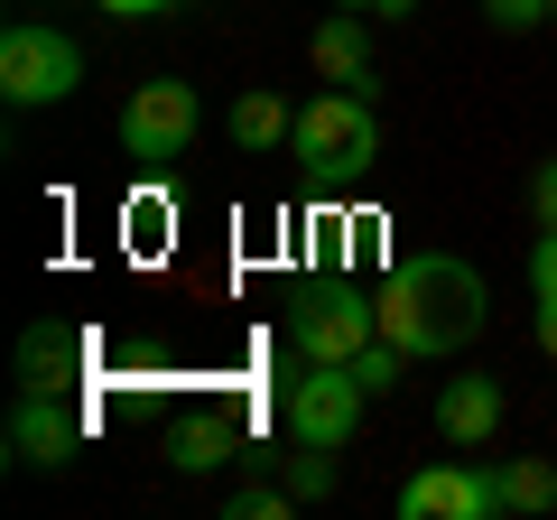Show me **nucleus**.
<instances>
[{"label": "nucleus", "instance_id": "1", "mask_svg": "<svg viewBox=\"0 0 557 520\" xmlns=\"http://www.w3.org/2000/svg\"><path fill=\"white\" fill-rule=\"evenodd\" d=\"M372 307H381V344H399L409 362L465 354L483 335V270L456 251H418L372 288Z\"/></svg>", "mask_w": 557, "mask_h": 520}, {"label": "nucleus", "instance_id": "2", "mask_svg": "<svg viewBox=\"0 0 557 520\" xmlns=\"http://www.w3.org/2000/svg\"><path fill=\"white\" fill-rule=\"evenodd\" d=\"M288 149H298V168L317 186H344L362 177V168L381 159V121H372V94H354V84H325L317 102H298V131H288Z\"/></svg>", "mask_w": 557, "mask_h": 520}, {"label": "nucleus", "instance_id": "3", "mask_svg": "<svg viewBox=\"0 0 557 520\" xmlns=\"http://www.w3.org/2000/svg\"><path fill=\"white\" fill-rule=\"evenodd\" d=\"M75 84H84V47L65 38V28L20 20L10 38H0V94L20 102V112H38V102H65Z\"/></svg>", "mask_w": 557, "mask_h": 520}, {"label": "nucleus", "instance_id": "4", "mask_svg": "<svg viewBox=\"0 0 557 520\" xmlns=\"http://www.w3.org/2000/svg\"><path fill=\"white\" fill-rule=\"evenodd\" d=\"M362 409H372V391L354 381V362H307L298 381H288V437L298 446H354V428H362Z\"/></svg>", "mask_w": 557, "mask_h": 520}, {"label": "nucleus", "instance_id": "5", "mask_svg": "<svg viewBox=\"0 0 557 520\" xmlns=\"http://www.w3.org/2000/svg\"><path fill=\"white\" fill-rule=\"evenodd\" d=\"M196 121H205L196 84H177V75H159V84H131V102H121V149H131L139 168H168V159H186Z\"/></svg>", "mask_w": 557, "mask_h": 520}, {"label": "nucleus", "instance_id": "6", "mask_svg": "<svg viewBox=\"0 0 557 520\" xmlns=\"http://www.w3.org/2000/svg\"><path fill=\"white\" fill-rule=\"evenodd\" d=\"M288 335H298L307 362H354L362 344H381V307H372V288H307Z\"/></svg>", "mask_w": 557, "mask_h": 520}, {"label": "nucleus", "instance_id": "7", "mask_svg": "<svg viewBox=\"0 0 557 520\" xmlns=\"http://www.w3.org/2000/svg\"><path fill=\"white\" fill-rule=\"evenodd\" d=\"M399 520H502V465H428L399 483Z\"/></svg>", "mask_w": 557, "mask_h": 520}, {"label": "nucleus", "instance_id": "8", "mask_svg": "<svg viewBox=\"0 0 557 520\" xmlns=\"http://www.w3.org/2000/svg\"><path fill=\"white\" fill-rule=\"evenodd\" d=\"M84 446V419L57 400V391H28L20 409H10V456L28 465V474H57V465H75Z\"/></svg>", "mask_w": 557, "mask_h": 520}, {"label": "nucleus", "instance_id": "9", "mask_svg": "<svg viewBox=\"0 0 557 520\" xmlns=\"http://www.w3.org/2000/svg\"><path fill=\"white\" fill-rule=\"evenodd\" d=\"M437 437L465 446V456L502 437V381L493 372H465V381H446V391H437Z\"/></svg>", "mask_w": 557, "mask_h": 520}, {"label": "nucleus", "instance_id": "10", "mask_svg": "<svg viewBox=\"0 0 557 520\" xmlns=\"http://www.w3.org/2000/svg\"><path fill=\"white\" fill-rule=\"evenodd\" d=\"M307 57H317V75H325V84H354V94H372V38H362L354 10H335V20L307 38Z\"/></svg>", "mask_w": 557, "mask_h": 520}, {"label": "nucleus", "instance_id": "11", "mask_svg": "<svg viewBox=\"0 0 557 520\" xmlns=\"http://www.w3.org/2000/svg\"><path fill=\"white\" fill-rule=\"evenodd\" d=\"M75 372H84V335L75 325H28L20 335V381L28 391H65Z\"/></svg>", "mask_w": 557, "mask_h": 520}, {"label": "nucleus", "instance_id": "12", "mask_svg": "<svg viewBox=\"0 0 557 520\" xmlns=\"http://www.w3.org/2000/svg\"><path fill=\"white\" fill-rule=\"evenodd\" d=\"M298 131V102L270 94V84H251V94H233V149H278Z\"/></svg>", "mask_w": 557, "mask_h": 520}, {"label": "nucleus", "instance_id": "13", "mask_svg": "<svg viewBox=\"0 0 557 520\" xmlns=\"http://www.w3.org/2000/svg\"><path fill=\"white\" fill-rule=\"evenodd\" d=\"M233 428H223V419H186L177 428V446H168V465H177V474H214V465H233Z\"/></svg>", "mask_w": 557, "mask_h": 520}, {"label": "nucleus", "instance_id": "14", "mask_svg": "<svg viewBox=\"0 0 557 520\" xmlns=\"http://www.w3.org/2000/svg\"><path fill=\"white\" fill-rule=\"evenodd\" d=\"M502 511H557V465L511 456L502 465Z\"/></svg>", "mask_w": 557, "mask_h": 520}, {"label": "nucleus", "instance_id": "15", "mask_svg": "<svg viewBox=\"0 0 557 520\" xmlns=\"http://www.w3.org/2000/svg\"><path fill=\"white\" fill-rule=\"evenodd\" d=\"M530 288H539V354H557V233L530 242Z\"/></svg>", "mask_w": 557, "mask_h": 520}, {"label": "nucleus", "instance_id": "16", "mask_svg": "<svg viewBox=\"0 0 557 520\" xmlns=\"http://www.w3.org/2000/svg\"><path fill=\"white\" fill-rule=\"evenodd\" d=\"M399 372H409V354H399V344H362V354H354V381L372 391V400H381V391H399Z\"/></svg>", "mask_w": 557, "mask_h": 520}, {"label": "nucleus", "instance_id": "17", "mask_svg": "<svg viewBox=\"0 0 557 520\" xmlns=\"http://www.w3.org/2000/svg\"><path fill=\"white\" fill-rule=\"evenodd\" d=\"M288 502H298V493H278V483H242V493H233V520H278Z\"/></svg>", "mask_w": 557, "mask_h": 520}, {"label": "nucleus", "instance_id": "18", "mask_svg": "<svg viewBox=\"0 0 557 520\" xmlns=\"http://www.w3.org/2000/svg\"><path fill=\"white\" fill-rule=\"evenodd\" d=\"M288 493H298V502H325V493H335V465H325V446H307V456H298V483H288Z\"/></svg>", "mask_w": 557, "mask_h": 520}, {"label": "nucleus", "instance_id": "19", "mask_svg": "<svg viewBox=\"0 0 557 520\" xmlns=\"http://www.w3.org/2000/svg\"><path fill=\"white\" fill-rule=\"evenodd\" d=\"M548 10H557V0H483V20H493V28H539Z\"/></svg>", "mask_w": 557, "mask_h": 520}, {"label": "nucleus", "instance_id": "20", "mask_svg": "<svg viewBox=\"0 0 557 520\" xmlns=\"http://www.w3.org/2000/svg\"><path fill=\"white\" fill-rule=\"evenodd\" d=\"M530 205H539V233H557V159L539 168V196H530Z\"/></svg>", "mask_w": 557, "mask_h": 520}, {"label": "nucleus", "instance_id": "21", "mask_svg": "<svg viewBox=\"0 0 557 520\" xmlns=\"http://www.w3.org/2000/svg\"><path fill=\"white\" fill-rule=\"evenodd\" d=\"M112 20H159V10H177V0H102Z\"/></svg>", "mask_w": 557, "mask_h": 520}, {"label": "nucleus", "instance_id": "22", "mask_svg": "<svg viewBox=\"0 0 557 520\" xmlns=\"http://www.w3.org/2000/svg\"><path fill=\"white\" fill-rule=\"evenodd\" d=\"M335 10H391V20H399V10H409V0H335Z\"/></svg>", "mask_w": 557, "mask_h": 520}]
</instances>
